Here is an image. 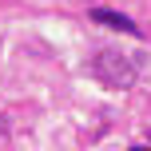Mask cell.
<instances>
[{"label": "cell", "instance_id": "1", "mask_svg": "<svg viewBox=\"0 0 151 151\" xmlns=\"http://www.w3.org/2000/svg\"><path fill=\"white\" fill-rule=\"evenodd\" d=\"M91 76H96L104 88L123 91V88L135 83V64H131V56H119V52H111V48H99V52L91 56Z\"/></svg>", "mask_w": 151, "mask_h": 151}, {"label": "cell", "instance_id": "2", "mask_svg": "<svg viewBox=\"0 0 151 151\" xmlns=\"http://www.w3.org/2000/svg\"><path fill=\"white\" fill-rule=\"evenodd\" d=\"M91 20L104 24V28H115V32H127V36H143V28H135V20L123 12H111V8H91Z\"/></svg>", "mask_w": 151, "mask_h": 151}, {"label": "cell", "instance_id": "3", "mask_svg": "<svg viewBox=\"0 0 151 151\" xmlns=\"http://www.w3.org/2000/svg\"><path fill=\"white\" fill-rule=\"evenodd\" d=\"M127 151H151V147H127Z\"/></svg>", "mask_w": 151, "mask_h": 151}, {"label": "cell", "instance_id": "4", "mask_svg": "<svg viewBox=\"0 0 151 151\" xmlns=\"http://www.w3.org/2000/svg\"><path fill=\"white\" fill-rule=\"evenodd\" d=\"M147 139H151V131H147Z\"/></svg>", "mask_w": 151, "mask_h": 151}]
</instances>
